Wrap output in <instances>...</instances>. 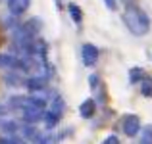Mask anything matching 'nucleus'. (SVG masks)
Masks as SVG:
<instances>
[{"label": "nucleus", "instance_id": "obj_1", "mask_svg": "<svg viewBox=\"0 0 152 144\" xmlns=\"http://www.w3.org/2000/svg\"><path fill=\"white\" fill-rule=\"evenodd\" d=\"M123 23L137 37H145L150 31V17L146 15L145 10H141L135 4H127V8L123 10Z\"/></svg>", "mask_w": 152, "mask_h": 144}, {"label": "nucleus", "instance_id": "obj_2", "mask_svg": "<svg viewBox=\"0 0 152 144\" xmlns=\"http://www.w3.org/2000/svg\"><path fill=\"white\" fill-rule=\"evenodd\" d=\"M10 106L18 108V110H27V108H41V110H45L46 102L42 98H35V96H12Z\"/></svg>", "mask_w": 152, "mask_h": 144}, {"label": "nucleus", "instance_id": "obj_3", "mask_svg": "<svg viewBox=\"0 0 152 144\" xmlns=\"http://www.w3.org/2000/svg\"><path fill=\"white\" fill-rule=\"evenodd\" d=\"M123 133L127 137H135V135L141 131V121H139L137 115H125L123 117Z\"/></svg>", "mask_w": 152, "mask_h": 144}, {"label": "nucleus", "instance_id": "obj_4", "mask_svg": "<svg viewBox=\"0 0 152 144\" xmlns=\"http://www.w3.org/2000/svg\"><path fill=\"white\" fill-rule=\"evenodd\" d=\"M81 56H83L85 65H94V63L98 62V48L94 44H91V42H87V44H83Z\"/></svg>", "mask_w": 152, "mask_h": 144}, {"label": "nucleus", "instance_id": "obj_5", "mask_svg": "<svg viewBox=\"0 0 152 144\" xmlns=\"http://www.w3.org/2000/svg\"><path fill=\"white\" fill-rule=\"evenodd\" d=\"M31 0H8V10L12 12V15H21L23 12H27Z\"/></svg>", "mask_w": 152, "mask_h": 144}, {"label": "nucleus", "instance_id": "obj_6", "mask_svg": "<svg viewBox=\"0 0 152 144\" xmlns=\"http://www.w3.org/2000/svg\"><path fill=\"white\" fill-rule=\"evenodd\" d=\"M0 65H2V67H12V69H23L25 63H23L19 58H15V56L0 54Z\"/></svg>", "mask_w": 152, "mask_h": 144}, {"label": "nucleus", "instance_id": "obj_7", "mask_svg": "<svg viewBox=\"0 0 152 144\" xmlns=\"http://www.w3.org/2000/svg\"><path fill=\"white\" fill-rule=\"evenodd\" d=\"M94 111H96V102H94L93 98L85 100V102L81 104V108H79V113H81L83 119H91L94 115Z\"/></svg>", "mask_w": 152, "mask_h": 144}, {"label": "nucleus", "instance_id": "obj_8", "mask_svg": "<svg viewBox=\"0 0 152 144\" xmlns=\"http://www.w3.org/2000/svg\"><path fill=\"white\" fill-rule=\"evenodd\" d=\"M42 115H45V110H41V108H27V110H23V121L33 123L41 119Z\"/></svg>", "mask_w": 152, "mask_h": 144}, {"label": "nucleus", "instance_id": "obj_9", "mask_svg": "<svg viewBox=\"0 0 152 144\" xmlns=\"http://www.w3.org/2000/svg\"><path fill=\"white\" fill-rule=\"evenodd\" d=\"M67 10H69L71 19H73V21L79 25V23L83 21V12H81V8H79L77 4H69V6H67Z\"/></svg>", "mask_w": 152, "mask_h": 144}, {"label": "nucleus", "instance_id": "obj_10", "mask_svg": "<svg viewBox=\"0 0 152 144\" xmlns=\"http://www.w3.org/2000/svg\"><path fill=\"white\" fill-rule=\"evenodd\" d=\"M141 92H142V96H152V77H145L141 81Z\"/></svg>", "mask_w": 152, "mask_h": 144}, {"label": "nucleus", "instance_id": "obj_11", "mask_svg": "<svg viewBox=\"0 0 152 144\" xmlns=\"http://www.w3.org/2000/svg\"><path fill=\"white\" fill-rule=\"evenodd\" d=\"M42 87H45V79H42V77H31V79H27V89L39 90V89H42Z\"/></svg>", "mask_w": 152, "mask_h": 144}, {"label": "nucleus", "instance_id": "obj_12", "mask_svg": "<svg viewBox=\"0 0 152 144\" xmlns=\"http://www.w3.org/2000/svg\"><path fill=\"white\" fill-rule=\"evenodd\" d=\"M145 77H146V75H145V71H142L141 67H133V69L129 71V79H131V83H141Z\"/></svg>", "mask_w": 152, "mask_h": 144}, {"label": "nucleus", "instance_id": "obj_13", "mask_svg": "<svg viewBox=\"0 0 152 144\" xmlns=\"http://www.w3.org/2000/svg\"><path fill=\"white\" fill-rule=\"evenodd\" d=\"M58 119L60 117L56 113H52V111H45V123H46V127H48V129H52V127L58 123Z\"/></svg>", "mask_w": 152, "mask_h": 144}, {"label": "nucleus", "instance_id": "obj_14", "mask_svg": "<svg viewBox=\"0 0 152 144\" xmlns=\"http://www.w3.org/2000/svg\"><path fill=\"white\" fill-rule=\"evenodd\" d=\"M141 144H152V125H148V127H145V129H142Z\"/></svg>", "mask_w": 152, "mask_h": 144}, {"label": "nucleus", "instance_id": "obj_15", "mask_svg": "<svg viewBox=\"0 0 152 144\" xmlns=\"http://www.w3.org/2000/svg\"><path fill=\"white\" fill-rule=\"evenodd\" d=\"M102 144H119V138L115 137V135H110V137H106L102 140Z\"/></svg>", "mask_w": 152, "mask_h": 144}, {"label": "nucleus", "instance_id": "obj_16", "mask_svg": "<svg viewBox=\"0 0 152 144\" xmlns=\"http://www.w3.org/2000/svg\"><path fill=\"white\" fill-rule=\"evenodd\" d=\"M104 4H106V6L110 8V10H115V8H118V4H115V0H104Z\"/></svg>", "mask_w": 152, "mask_h": 144}, {"label": "nucleus", "instance_id": "obj_17", "mask_svg": "<svg viewBox=\"0 0 152 144\" xmlns=\"http://www.w3.org/2000/svg\"><path fill=\"white\" fill-rule=\"evenodd\" d=\"M0 144H18L15 138H0Z\"/></svg>", "mask_w": 152, "mask_h": 144}, {"label": "nucleus", "instance_id": "obj_18", "mask_svg": "<svg viewBox=\"0 0 152 144\" xmlns=\"http://www.w3.org/2000/svg\"><path fill=\"white\" fill-rule=\"evenodd\" d=\"M91 87H96V83H98V75H91Z\"/></svg>", "mask_w": 152, "mask_h": 144}, {"label": "nucleus", "instance_id": "obj_19", "mask_svg": "<svg viewBox=\"0 0 152 144\" xmlns=\"http://www.w3.org/2000/svg\"><path fill=\"white\" fill-rule=\"evenodd\" d=\"M18 144H25V142H19V140H18Z\"/></svg>", "mask_w": 152, "mask_h": 144}]
</instances>
